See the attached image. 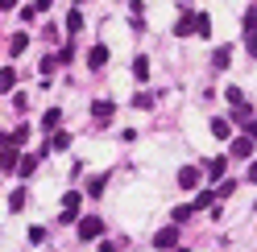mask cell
Here are the masks:
<instances>
[{
  "instance_id": "30",
  "label": "cell",
  "mask_w": 257,
  "mask_h": 252,
  "mask_svg": "<svg viewBox=\"0 0 257 252\" xmlns=\"http://www.w3.org/2000/svg\"><path fill=\"white\" fill-rule=\"evenodd\" d=\"M46 240V228H29V244H42Z\"/></svg>"
},
{
  "instance_id": "14",
  "label": "cell",
  "mask_w": 257,
  "mask_h": 252,
  "mask_svg": "<svg viewBox=\"0 0 257 252\" xmlns=\"http://www.w3.org/2000/svg\"><path fill=\"white\" fill-rule=\"evenodd\" d=\"M224 166H228L224 157H207V162H203V170H207L212 178H224Z\"/></svg>"
},
{
  "instance_id": "32",
  "label": "cell",
  "mask_w": 257,
  "mask_h": 252,
  "mask_svg": "<svg viewBox=\"0 0 257 252\" xmlns=\"http://www.w3.org/2000/svg\"><path fill=\"white\" fill-rule=\"evenodd\" d=\"M50 4H54V0H38V4H34V8H38V12H46V8H50Z\"/></svg>"
},
{
  "instance_id": "26",
  "label": "cell",
  "mask_w": 257,
  "mask_h": 252,
  "mask_svg": "<svg viewBox=\"0 0 257 252\" xmlns=\"http://www.w3.org/2000/svg\"><path fill=\"white\" fill-rule=\"evenodd\" d=\"M253 29H257V8L249 4V12H245V34H253Z\"/></svg>"
},
{
  "instance_id": "29",
  "label": "cell",
  "mask_w": 257,
  "mask_h": 252,
  "mask_svg": "<svg viewBox=\"0 0 257 252\" xmlns=\"http://www.w3.org/2000/svg\"><path fill=\"white\" fill-rule=\"evenodd\" d=\"M104 182H108V178H91V186H87V194H104Z\"/></svg>"
},
{
  "instance_id": "2",
  "label": "cell",
  "mask_w": 257,
  "mask_h": 252,
  "mask_svg": "<svg viewBox=\"0 0 257 252\" xmlns=\"http://www.w3.org/2000/svg\"><path fill=\"white\" fill-rule=\"evenodd\" d=\"M75 224H79V240H100V236H104V219H95V215L75 219Z\"/></svg>"
},
{
  "instance_id": "31",
  "label": "cell",
  "mask_w": 257,
  "mask_h": 252,
  "mask_svg": "<svg viewBox=\"0 0 257 252\" xmlns=\"http://www.w3.org/2000/svg\"><path fill=\"white\" fill-rule=\"evenodd\" d=\"M9 8H17V0H0V12H9Z\"/></svg>"
},
{
  "instance_id": "5",
  "label": "cell",
  "mask_w": 257,
  "mask_h": 252,
  "mask_svg": "<svg viewBox=\"0 0 257 252\" xmlns=\"http://www.w3.org/2000/svg\"><path fill=\"white\" fill-rule=\"evenodd\" d=\"M232 157H240V162H253V136H236V140H232Z\"/></svg>"
},
{
  "instance_id": "3",
  "label": "cell",
  "mask_w": 257,
  "mask_h": 252,
  "mask_svg": "<svg viewBox=\"0 0 257 252\" xmlns=\"http://www.w3.org/2000/svg\"><path fill=\"white\" fill-rule=\"evenodd\" d=\"M112 116H116V104H112V100H95V104H91V120L108 124Z\"/></svg>"
},
{
  "instance_id": "20",
  "label": "cell",
  "mask_w": 257,
  "mask_h": 252,
  "mask_svg": "<svg viewBox=\"0 0 257 252\" xmlns=\"http://www.w3.org/2000/svg\"><path fill=\"white\" fill-rule=\"evenodd\" d=\"M195 34H199V38L212 34V21H207V12H195Z\"/></svg>"
},
{
  "instance_id": "8",
  "label": "cell",
  "mask_w": 257,
  "mask_h": 252,
  "mask_svg": "<svg viewBox=\"0 0 257 252\" xmlns=\"http://www.w3.org/2000/svg\"><path fill=\"white\" fill-rule=\"evenodd\" d=\"M38 162H42V153H25L21 162H17V174H21V178H29V174L38 170Z\"/></svg>"
},
{
  "instance_id": "11",
  "label": "cell",
  "mask_w": 257,
  "mask_h": 252,
  "mask_svg": "<svg viewBox=\"0 0 257 252\" xmlns=\"http://www.w3.org/2000/svg\"><path fill=\"white\" fill-rule=\"evenodd\" d=\"M174 34H179V38H187V34H195V12H183V17L174 21Z\"/></svg>"
},
{
  "instance_id": "22",
  "label": "cell",
  "mask_w": 257,
  "mask_h": 252,
  "mask_svg": "<svg viewBox=\"0 0 257 252\" xmlns=\"http://www.w3.org/2000/svg\"><path fill=\"white\" fill-rule=\"evenodd\" d=\"M67 145H71V136H67V132H54L50 145H46V153H50V149H67Z\"/></svg>"
},
{
  "instance_id": "25",
  "label": "cell",
  "mask_w": 257,
  "mask_h": 252,
  "mask_svg": "<svg viewBox=\"0 0 257 252\" xmlns=\"http://www.w3.org/2000/svg\"><path fill=\"white\" fill-rule=\"evenodd\" d=\"M191 215H195V211H191V207H174V215H170V219H174V228H183V224H187Z\"/></svg>"
},
{
  "instance_id": "13",
  "label": "cell",
  "mask_w": 257,
  "mask_h": 252,
  "mask_svg": "<svg viewBox=\"0 0 257 252\" xmlns=\"http://www.w3.org/2000/svg\"><path fill=\"white\" fill-rule=\"evenodd\" d=\"M13 87H17V70H13V66H5V70H0V96H9Z\"/></svg>"
},
{
  "instance_id": "17",
  "label": "cell",
  "mask_w": 257,
  "mask_h": 252,
  "mask_svg": "<svg viewBox=\"0 0 257 252\" xmlns=\"http://www.w3.org/2000/svg\"><path fill=\"white\" fill-rule=\"evenodd\" d=\"M228 62H232V50H228V46H220V50L212 54V66H216V70H224Z\"/></svg>"
},
{
  "instance_id": "4",
  "label": "cell",
  "mask_w": 257,
  "mask_h": 252,
  "mask_svg": "<svg viewBox=\"0 0 257 252\" xmlns=\"http://www.w3.org/2000/svg\"><path fill=\"white\" fill-rule=\"evenodd\" d=\"M174 244H179V228H174V224H170V228H162V232L154 236V248H162V252H166V248H174Z\"/></svg>"
},
{
  "instance_id": "6",
  "label": "cell",
  "mask_w": 257,
  "mask_h": 252,
  "mask_svg": "<svg viewBox=\"0 0 257 252\" xmlns=\"http://www.w3.org/2000/svg\"><path fill=\"white\" fill-rule=\"evenodd\" d=\"M17 162H21V153H13V145L0 149V174H17Z\"/></svg>"
},
{
  "instance_id": "23",
  "label": "cell",
  "mask_w": 257,
  "mask_h": 252,
  "mask_svg": "<svg viewBox=\"0 0 257 252\" xmlns=\"http://www.w3.org/2000/svg\"><path fill=\"white\" fill-rule=\"evenodd\" d=\"M9 207H13V211H21V207H25V186H17V190L9 194Z\"/></svg>"
},
{
  "instance_id": "34",
  "label": "cell",
  "mask_w": 257,
  "mask_h": 252,
  "mask_svg": "<svg viewBox=\"0 0 257 252\" xmlns=\"http://www.w3.org/2000/svg\"><path fill=\"white\" fill-rule=\"evenodd\" d=\"M75 4H83V0H75Z\"/></svg>"
},
{
  "instance_id": "19",
  "label": "cell",
  "mask_w": 257,
  "mask_h": 252,
  "mask_svg": "<svg viewBox=\"0 0 257 252\" xmlns=\"http://www.w3.org/2000/svg\"><path fill=\"white\" fill-rule=\"evenodd\" d=\"M79 29H83V12L71 8V17H67V34H79Z\"/></svg>"
},
{
  "instance_id": "27",
  "label": "cell",
  "mask_w": 257,
  "mask_h": 252,
  "mask_svg": "<svg viewBox=\"0 0 257 252\" xmlns=\"http://www.w3.org/2000/svg\"><path fill=\"white\" fill-rule=\"evenodd\" d=\"M236 186H240V182H220V186H216V190H212V194H220V198H224V194H232V190H236Z\"/></svg>"
},
{
  "instance_id": "1",
  "label": "cell",
  "mask_w": 257,
  "mask_h": 252,
  "mask_svg": "<svg viewBox=\"0 0 257 252\" xmlns=\"http://www.w3.org/2000/svg\"><path fill=\"white\" fill-rule=\"evenodd\" d=\"M228 120L236 124V128H245V136H257V124H253V104H236Z\"/></svg>"
},
{
  "instance_id": "15",
  "label": "cell",
  "mask_w": 257,
  "mask_h": 252,
  "mask_svg": "<svg viewBox=\"0 0 257 252\" xmlns=\"http://www.w3.org/2000/svg\"><path fill=\"white\" fill-rule=\"evenodd\" d=\"M133 74L141 78V83L150 78V58H146V54H137V58H133Z\"/></svg>"
},
{
  "instance_id": "28",
  "label": "cell",
  "mask_w": 257,
  "mask_h": 252,
  "mask_svg": "<svg viewBox=\"0 0 257 252\" xmlns=\"http://www.w3.org/2000/svg\"><path fill=\"white\" fill-rule=\"evenodd\" d=\"M154 100H150V91H137V96H133V108H150Z\"/></svg>"
},
{
  "instance_id": "21",
  "label": "cell",
  "mask_w": 257,
  "mask_h": 252,
  "mask_svg": "<svg viewBox=\"0 0 257 252\" xmlns=\"http://www.w3.org/2000/svg\"><path fill=\"white\" fill-rule=\"evenodd\" d=\"M224 100L236 108V104H245V91H240V87H224Z\"/></svg>"
},
{
  "instance_id": "10",
  "label": "cell",
  "mask_w": 257,
  "mask_h": 252,
  "mask_svg": "<svg viewBox=\"0 0 257 252\" xmlns=\"http://www.w3.org/2000/svg\"><path fill=\"white\" fill-rule=\"evenodd\" d=\"M179 186H183V190L199 186V170H195V166H183V170H179Z\"/></svg>"
},
{
  "instance_id": "18",
  "label": "cell",
  "mask_w": 257,
  "mask_h": 252,
  "mask_svg": "<svg viewBox=\"0 0 257 252\" xmlns=\"http://www.w3.org/2000/svg\"><path fill=\"white\" fill-rule=\"evenodd\" d=\"M79 202H83V194H79V190H67V194H62V211H79Z\"/></svg>"
},
{
  "instance_id": "9",
  "label": "cell",
  "mask_w": 257,
  "mask_h": 252,
  "mask_svg": "<svg viewBox=\"0 0 257 252\" xmlns=\"http://www.w3.org/2000/svg\"><path fill=\"white\" fill-rule=\"evenodd\" d=\"M58 124H62V112H58V108H50V112L42 116V132H46V136H50V132H58Z\"/></svg>"
},
{
  "instance_id": "16",
  "label": "cell",
  "mask_w": 257,
  "mask_h": 252,
  "mask_svg": "<svg viewBox=\"0 0 257 252\" xmlns=\"http://www.w3.org/2000/svg\"><path fill=\"white\" fill-rule=\"evenodd\" d=\"M203 207H216V194H212V190H199L195 202H191V211H203Z\"/></svg>"
},
{
  "instance_id": "24",
  "label": "cell",
  "mask_w": 257,
  "mask_h": 252,
  "mask_svg": "<svg viewBox=\"0 0 257 252\" xmlns=\"http://www.w3.org/2000/svg\"><path fill=\"white\" fill-rule=\"evenodd\" d=\"M25 46H29V34H13V42H9V50H13V54H21Z\"/></svg>"
},
{
  "instance_id": "12",
  "label": "cell",
  "mask_w": 257,
  "mask_h": 252,
  "mask_svg": "<svg viewBox=\"0 0 257 252\" xmlns=\"http://www.w3.org/2000/svg\"><path fill=\"white\" fill-rule=\"evenodd\" d=\"M212 136H216V140H228V136H232V124L224 120V116H216V120H212Z\"/></svg>"
},
{
  "instance_id": "7",
  "label": "cell",
  "mask_w": 257,
  "mask_h": 252,
  "mask_svg": "<svg viewBox=\"0 0 257 252\" xmlns=\"http://www.w3.org/2000/svg\"><path fill=\"white\" fill-rule=\"evenodd\" d=\"M87 66H91V70L108 66V46H91V50H87Z\"/></svg>"
},
{
  "instance_id": "33",
  "label": "cell",
  "mask_w": 257,
  "mask_h": 252,
  "mask_svg": "<svg viewBox=\"0 0 257 252\" xmlns=\"http://www.w3.org/2000/svg\"><path fill=\"white\" fill-rule=\"evenodd\" d=\"M100 252H116V244H108V240H104V244H100Z\"/></svg>"
}]
</instances>
